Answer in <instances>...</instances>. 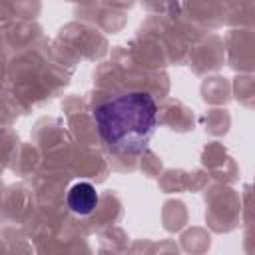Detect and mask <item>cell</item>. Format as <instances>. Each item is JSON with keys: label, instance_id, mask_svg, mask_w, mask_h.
I'll return each instance as SVG.
<instances>
[{"label": "cell", "instance_id": "obj_1", "mask_svg": "<svg viewBox=\"0 0 255 255\" xmlns=\"http://www.w3.org/2000/svg\"><path fill=\"white\" fill-rule=\"evenodd\" d=\"M94 122L112 153L139 155L157 129V104L149 92L122 90L94 108Z\"/></svg>", "mask_w": 255, "mask_h": 255}, {"label": "cell", "instance_id": "obj_2", "mask_svg": "<svg viewBox=\"0 0 255 255\" xmlns=\"http://www.w3.org/2000/svg\"><path fill=\"white\" fill-rule=\"evenodd\" d=\"M68 207L76 213V215H92L98 207V201H100V195L96 191V187L88 181H80V183H74L68 191Z\"/></svg>", "mask_w": 255, "mask_h": 255}]
</instances>
